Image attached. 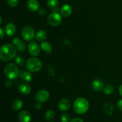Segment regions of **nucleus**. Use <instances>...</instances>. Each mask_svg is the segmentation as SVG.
<instances>
[{
  "label": "nucleus",
  "instance_id": "f257e3e1",
  "mask_svg": "<svg viewBox=\"0 0 122 122\" xmlns=\"http://www.w3.org/2000/svg\"><path fill=\"white\" fill-rule=\"evenodd\" d=\"M17 49L14 45L6 44L0 48V59L4 62L11 60L15 57Z\"/></svg>",
  "mask_w": 122,
  "mask_h": 122
},
{
  "label": "nucleus",
  "instance_id": "f03ea898",
  "mask_svg": "<svg viewBox=\"0 0 122 122\" xmlns=\"http://www.w3.org/2000/svg\"><path fill=\"white\" fill-rule=\"evenodd\" d=\"M89 108L88 101L83 98H77L73 104V108L75 112L79 114L86 113Z\"/></svg>",
  "mask_w": 122,
  "mask_h": 122
},
{
  "label": "nucleus",
  "instance_id": "7ed1b4c3",
  "mask_svg": "<svg viewBox=\"0 0 122 122\" xmlns=\"http://www.w3.org/2000/svg\"><path fill=\"white\" fill-rule=\"evenodd\" d=\"M4 73L6 77L11 80L15 79L20 73L17 67L13 63H9L5 66Z\"/></svg>",
  "mask_w": 122,
  "mask_h": 122
},
{
  "label": "nucleus",
  "instance_id": "20e7f679",
  "mask_svg": "<svg viewBox=\"0 0 122 122\" xmlns=\"http://www.w3.org/2000/svg\"><path fill=\"white\" fill-rule=\"evenodd\" d=\"M42 63L41 61L35 57H32L26 62V69L31 72H36L42 69Z\"/></svg>",
  "mask_w": 122,
  "mask_h": 122
},
{
  "label": "nucleus",
  "instance_id": "39448f33",
  "mask_svg": "<svg viewBox=\"0 0 122 122\" xmlns=\"http://www.w3.org/2000/svg\"><path fill=\"white\" fill-rule=\"evenodd\" d=\"M21 36L25 40L31 41L35 38V30L31 26H26L21 30Z\"/></svg>",
  "mask_w": 122,
  "mask_h": 122
},
{
  "label": "nucleus",
  "instance_id": "423d86ee",
  "mask_svg": "<svg viewBox=\"0 0 122 122\" xmlns=\"http://www.w3.org/2000/svg\"><path fill=\"white\" fill-rule=\"evenodd\" d=\"M47 21L51 26H58L62 21L61 15L58 14L57 12H54L48 15L47 18Z\"/></svg>",
  "mask_w": 122,
  "mask_h": 122
},
{
  "label": "nucleus",
  "instance_id": "0eeeda50",
  "mask_svg": "<svg viewBox=\"0 0 122 122\" xmlns=\"http://www.w3.org/2000/svg\"><path fill=\"white\" fill-rule=\"evenodd\" d=\"M28 50L30 54L34 57H36L40 53V48L38 43L36 42H31L29 44Z\"/></svg>",
  "mask_w": 122,
  "mask_h": 122
},
{
  "label": "nucleus",
  "instance_id": "6e6552de",
  "mask_svg": "<svg viewBox=\"0 0 122 122\" xmlns=\"http://www.w3.org/2000/svg\"><path fill=\"white\" fill-rule=\"evenodd\" d=\"M50 97V94L46 90H41L38 92L36 95V99L38 102L42 103L45 102L48 100Z\"/></svg>",
  "mask_w": 122,
  "mask_h": 122
},
{
  "label": "nucleus",
  "instance_id": "1a4fd4ad",
  "mask_svg": "<svg viewBox=\"0 0 122 122\" xmlns=\"http://www.w3.org/2000/svg\"><path fill=\"white\" fill-rule=\"evenodd\" d=\"M71 106L70 101L67 98H63L59 101L58 104V107L61 111L66 112L69 110Z\"/></svg>",
  "mask_w": 122,
  "mask_h": 122
},
{
  "label": "nucleus",
  "instance_id": "9d476101",
  "mask_svg": "<svg viewBox=\"0 0 122 122\" xmlns=\"http://www.w3.org/2000/svg\"><path fill=\"white\" fill-rule=\"evenodd\" d=\"M18 119L20 122H30L32 117L28 112L23 110L21 111L18 114Z\"/></svg>",
  "mask_w": 122,
  "mask_h": 122
},
{
  "label": "nucleus",
  "instance_id": "9b49d317",
  "mask_svg": "<svg viewBox=\"0 0 122 122\" xmlns=\"http://www.w3.org/2000/svg\"><path fill=\"white\" fill-rule=\"evenodd\" d=\"M12 42L13 44L17 48L18 50L20 51V52H23V51H25L26 50V46L25 44L23 42H21L20 38H13L12 40Z\"/></svg>",
  "mask_w": 122,
  "mask_h": 122
},
{
  "label": "nucleus",
  "instance_id": "f8f14e48",
  "mask_svg": "<svg viewBox=\"0 0 122 122\" xmlns=\"http://www.w3.org/2000/svg\"><path fill=\"white\" fill-rule=\"evenodd\" d=\"M60 13L62 16L64 17H67L71 15L72 13V8L70 5L65 4L60 9Z\"/></svg>",
  "mask_w": 122,
  "mask_h": 122
},
{
  "label": "nucleus",
  "instance_id": "ddd939ff",
  "mask_svg": "<svg viewBox=\"0 0 122 122\" xmlns=\"http://www.w3.org/2000/svg\"><path fill=\"white\" fill-rule=\"evenodd\" d=\"M27 6L29 10L35 12L39 10V3L37 0H29L27 1Z\"/></svg>",
  "mask_w": 122,
  "mask_h": 122
},
{
  "label": "nucleus",
  "instance_id": "4468645a",
  "mask_svg": "<svg viewBox=\"0 0 122 122\" xmlns=\"http://www.w3.org/2000/svg\"><path fill=\"white\" fill-rule=\"evenodd\" d=\"M18 91L20 94L23 95H27L30 93L31 92V88L29 85L24 83L19 85L18 86Z\"/></svg>",
  "mask_w": 122,
  "mask_h": 122
},
{
  "label": "nucleus",
  "instance_id": "2eb2a0df",
  "mask_svg": "<svg viewBox=\"0 0 122 122\" xmlns=\"http://www.w3.org/2000/svg\"><path fill=\"white\" fill-rule=\"evenodd\" d=\"M19 76L20 78L26 82H30L32 80V76L29 71L21 70L20 71Z\"/></svg>",
  "mask_w": 122,
  "mask_h": 122
},
{
  "label": "nucleus",
  "instance_id": "dca6fc26",
  "mask_svg": "<svg viewBox=\"0 0 122 122\" xmlns=\"http://www.w3.org/2000/svg\"><path fill=\"white\" fill-rule=\"evenodd\" d=\"M92 88L96 91H100L103 89L104 84L101 80L95 79L92 83Z\"/></svg>",
  "mask_w": 122,
  "mask_h": 122
},
{
  "label": "nucleus",
  "instance_id": "f3484780",
  "mask_svg": "<svg viewBox=\"0 0 122 122\" xmlns=\"http://www.w3.org/2000/svg\"><path fill=\"white\" fill-rule=\"evenodd\" d=\"M15 27L14 24L10 23L5 27V32L8 36H13L15 33Z\"/></svg>",
  "mask_w": 122,
  "mask_h": 122
},
{
  "label": "nucleus",
  "instance_id": "a211bd4d",
  "mask_svg": "<svg viewBox=\"0 0 122 122\" xmlns=\"http://www.w3.org/2000/svg\"><path fill=\"white\" fill-rule=\"evenodd\" d=\"M23 105L22 100L20 99H16L13 102L11 105L12 109L14 111H19V110L21 109Z\"/></svg>",
  "mask_w": 122,
  "mask_h": 122
},
{
  "label": "nucleus",
  "instance_id": "6ab92c4d",
  "mask_svg": "<svg viewBox=\"0 0 122 122\" xmlns=\"http://www.w3.org/2000/svg\"><path fill=\"white\" fill-rule=\"evenodd\" d=\"M47 36V33L45 30H40L38 32H37L36 34L35 35V38L38 41H43L45 40Z\"/></svg>",
  "mask_w": 122,
  "mask_h": 122
},
{
  "label": "nucleus",
  "instance_id": "aec40b11",
  "mask_svg": "<svg viewBox=\"0 0 122 122\" xmlns=\"http://www.w3.org/2000/svg\"><path fill=\"white\" fill-rule=\"evenodd\" d=\"M41 48L42 50H44L46 53H51L52 51V46L51 44L48 43V42H42L41 44Z\"/></svg>",
  "mask_w": 122,
  "mask_h": 122
},
{
  "label": "nucleus",
  "instance_id": "412c9836",
  "mask_svg": "<svg viewBox=\"0 0 122 122\" xmlns=\"http://www.w3.org/2000/svg\"><path fill=\"white\" fill-rule=\"evenodd\" d=\"M104 112L108 116H112L113 113V107L111 104L107 103L103 106Z\"/></svg>",
  "mask_w": 122,
  "mask_h": 122
},
{
  "label": "nucleus",
  "instance_id": "4be33fe9",
  "mask_svg": "<svg viewBox=\"0 0 122 122\" xmlns=\"http://www.w3.org/2000/svg\"><path fill=\"white\" fill-rule=\"evenodd\" d=\"M114 91V88L112 85H107L103 88L102 91L106 95H110L113 93Z\"/></svg>",
  "mask_w": 122,
  "mask_h": 122
},
{
  "label": "nucleus",
  "instance_id": "5701e85b",
  "mask_svg": "<svg viewBox=\"0 0 122 122\" xmlns=\"http://www.w3.org/2000/svg\"><path fill=\"white\" fill-rule=\"evenodd\" d=\"M55 117V112L53 110L50 109L45 113V117L46 120H51L53 119Z\"/></svg>",
  "mask_w": 122,
  "mask_h": 122
},
{
  "label": "nucleus",
  "instance_id": "b1692460",
  "mask_svg": "<svg viewBox=\"0 0 122 122\" xmlns=\"http://www.w3.org/2000/svg\"><path fill=\"white\" fill-rule=\"evenodd\" d=\"M14 60H15V63L19 66L23 65L24 63H25V58L21 56H20V55L15 56Z\"/></svg>",
  "mask_w": 122,
  "mask_h": 122
},
{
  "label": "nucleus",
  "instance_id": "393cba45",
  "mask_svg": "<svg viewBox=\"0 0 122 122\" xmlns=\"http://www.w3.org/2000/svg\"><path fill=\"white\" fill-rule=\"evenodd\" d=\"M58 4V0H48L47 5L50 8H54L57 7Z\"/></svg>",
  "mask_w": 122,
  "mask_h": 122
},
{
  "label": "nucleus",
  "instance_id": "a878e982",
  "mask_svg": "<svg viewBox=\"0 0 122 122\" xmlns=\"http://www.w3.org/2000/svg\"><path fill=\"white\" fill-rule=\"evenodd\" d=\"M70 116L67 113H63L61 116V121L62 122H70Z\"/></svg>",
  "mask_w": 122,
  "mask_h": 122
},
{
  "label": "nucleus",
  "instance_id": "bb28decb",
  "mask_svg": "<svg viewBox=\"0 0 122 122\" xmlns=\"http://www.w3.org/2000/svg\"><path fill=\"white\" fill-rule=\"evenodd\" d=\"M19 0H7L8 4L12 7H15L19 4Z\"/></svg>",
  "mask_w": 122,
  "mask_h": 122
},
{
  "label": "nucleus",
  "instance_id": "cd10ccee",
  "mask_svg": "<svg viewBox=\"0 0 122 122\" xmlns=\"http://www.w3.org/2000/svg\"><path fill=\"white\" fill-rule=\"evenodd\" d=\"M4 84L7 87H10V86H11L13 83H12L11 80L10 79H8V80H7V81H5Z\"/></svg>",
  "mask_w": 122,
  "mask_h": 122
},
{
  "label": "nucleus",
  "instance_id": "c85d7f7f",
  "mask_svg": "<svg viewBox=\"0 0 122 122\" xmlns=\"http://www.w3.org/2000/svg\"><path fill=\"white\" fill-rule=\"evenodd\" d=\"M117 107L118 109H119V110L122 111V100H119V101H118L117 103Z\"/></svg>",
  "mask_w": 122,
  "mask_h": 122
},
{
  "label": "nucleus",
  "instance_id": "c756f323",
  "mask_svg": "<svg viewBox=\"0 0 122 122\" xmlns=\"http://www.w3.org/2000/svg\"><path fill=\"white\" fill-rule=\"evenodd\" d=\"M70 122H84L83 121V120H82L81 119H79V118H74V119H71Z\"/></svg>",
  "mask_w": 122,
  "mask_h": 122
},
{
  "label": "nucleus",
  "instance_id": "7c9ffc66",
  "mask_svg": "<svg viewBox=\"0 0 122 122\" xmlns=\"http://www.w3.org/2000/svg\"><path fill=\"white\" fill-rule=\"evenodd\" d=\"M35 108L36 110H40L42 107L41 103L39 102H37V103L35 104Z\"/></svg>",
  "mask_w": 122,
  "mask_h": 122
},
{
  "label": "nucleus",
  "instance_id": "2f4dec72",
  "mask_svg": "<svg viewBox=\"0 0 122 122\" xmlns=\"http://www.w3.org/2000/svg\"><path fill=\"white\" fill-rule=\"evenodd\" d=\"M4 31L3 29L2 28V27H1L0 28V33H1V39H2V38H3L4 37Z\"/></svg>",
  "mask_w": 122,
  "mask_h": 122
},
{
  "label": "nucleus",
  "instance_id": "473e14b6",
  "mask_svg": "<svg viewBox=\"0 0 122 122\" xmlns=\"http://www.w3.org/2000/svg\"><path fill=\"white\" fill-rule=\"evenodd\" d=\"M119 93H120V95L122 97V85H120V86L119 87Z\"/></svg>",
  "mask_w": 122,
  "mask_h": 122
},
{
  "label": "nucleus",
  "instance_id": "72a5a7b5",
  "mask_svg": "<svg viewBox=\"0 0 122 122\" xmlns=\"http://www.w3.org/2000/svg\"></svg>",
  "mask_w": 122,
  "mask_h": 122
}]
</instances>
